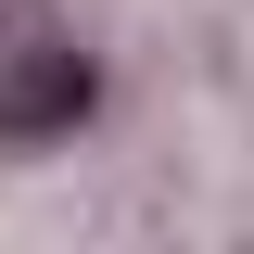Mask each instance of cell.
I'll use <instances>...</instances> for the list:
<instances>
[{
  "instance_id": "1",
  "label": "cell",
  "mask_w": 254,
  "mask_h": 254,
  "mask_svg": "<svg viewBox=\"0 0 254 254\" xmlns=\"http://www.w3.org/2000/svg\"><path fill=\"white\" fill-rule=\"evenodd\" d=\"M102 115V64L51 0H0V153H51Z\"/></svg>"
}]
</instances>
